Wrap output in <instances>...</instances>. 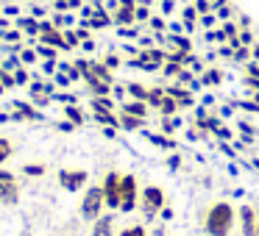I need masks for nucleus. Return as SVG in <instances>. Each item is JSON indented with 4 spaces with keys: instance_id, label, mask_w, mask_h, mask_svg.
<instances>
[{
    "instance_id": "obj_1",
    "label": "nucleus",
    "mask_w": 259,
    "mask_h": 236,
    "mask_svg": "<svg viewBox=\"0 0 259 236\" xmlns=\"http://www.w3.org/2000/svg\"><path fill=\"white\" fill-rule=\"evenodd\" d=\"M231 228H234V206L226 200L212 203L203 214V230L209 236H229Z\"/></svg>"
},
{
    "instance_id": "obj_2",
    "label": "nucleus",
    "mask_w": 259,
    "mask_h": 236,
    "mask_svg": "<svg viewBox=\"0 0 259 236\" xmlns=\"http://www.w3.org/2000/svg\"><path fill=\"white\" fill-rule=\"evenodd\" d=\"M106 208V197H103V186H87L84 197H81V217L95 222Z\"/></svg>"
},
{
    "instance_id": "obj_3",
    "label": "nucleus",
    "mask_w": 259,
    "mask_h": 236,
    "mask_svg": "<svg viewBox=\"0 0 259 236\" xmlns=\"http://www.w3.org/2000/svg\"><path fill=\"white\" fill-rule=\"evenodd\" d=\"M140 206V184L137 175H120V211H134Z\"/></svg>"
},
{
    "instance_id": "obj_4",
    "label": "nucleus",
    "mask_w": 259,
    "mask_h": 236,
    "mask_svg": "<svg viewBox=\"0 0 259 236\" xmlns=\"http://www.w3.org/2000/svg\"><path fill=\"white\" fill-rule=\"evenodd\" d=\"M140 208H142V214H145L148 219L156 217V214L164 208V192L159 189V186H145V189L140 192Z\"/></svg>"
},
{
    "instance_id": "obj_5",
    "label": "nucleus",
    "mask_w": 259,
    "mask_h": 236,
    "mask_svg": "<svg viewBox=\"0 0 259 236\" xmlns=\"http://www.w3.org/2000/svg\"><path fill=\"white\" fill-rule=\"evenodd\" d=\"M20 200V184L14 178V172L0 169V203L3 206H17Z\"/></svg>"
},
{
    "instance_id": "obj_6",
    "label": "nucleus",
    "mask_w": 259,
    "mask_h": 236,
    "mask_svg": "<svg viewBox=\"0 0 259 236\" xmlns=\"http://www.w3.org/2000/svg\"><path fill=\"white\" fill-rule=\"evenodd\" d=\"M103 197H106V208H120V172H106L101 181Z\"/></svg>"
},
{
    "instance_id": "obj_7",
    "label": "nucleus",
    "mask_w": 259,
    "mask_h": 236,
    "mask_svg": "<svg viewBox=\"0 0 259 236\" xmlns=\"http://www.w3.org/2000/svg\"><path fill=\"white\" fill-rule=\"evenodd\" d=\"M87 181H90V175H87L84 169H62V172H59V184H62L67 192L84 189Z\"/></svg>"
},
{
    "instance_id": "obj_8",
    "label": "nucleus",
    "mask_w": 259,
    "mask_h": 236,
    "mask_svg": "<svg viewBox=\"0 0 259 236\" xmlns=\"http://www.w3.org/2000/svg\"><path fill=\"white\" fill-rule=\"evenodd\" d=\"M256 219L259 214L251 206H240V230L242 236H256Z\"/></svg>"
},
{
    "instance_id": "obj_9",
    "label": "nucleus",
    "mask_w": 259,
    "mask_h": 236,
    "mask_svg": "<svg viewBox=\"0 0 259 236\" xmlns=\"http://www.w3.org/2000/svg\"><path fill=\"white\" fill-rule=\"evenodd\" d=\"M114 23H117V25L137 23V3H134V0H120L117 12H114Z\"/></svg>"
},
{
    "instance_id": "obj_10",
    "label": "nucleus",
    "mask_w": 259,
    "mask_h": 236,
    "mask_svg": "<svg viewBox=\"0 0 259 236\" xmlns=\"http://www.w3.org/2000/svg\"><path fill=\"white\" fill-rule=\"evenodd\" d=\"M39 42H42V45H51V47L70 50V47H67V39H64V31H59L56 25H53V28H48V31H42V34H39Z\"/></svg>"
},
{
    "instance_id": "obj_11",
    "label": "nucleus",
    "mask_w": 259,
    "mask_h": 236,
    "mask_svg": "<svg viewBox=\"0 0 259 236\" xmlns=\"http://www.w3.org/2000/svg\"><path fill=\"white\" fill-rule=\"evenodd\" d=\"M92 236H114V219L101 214V217L92 222Z\"/></svg>"
},
{
    "instance_id": "obj_12",
    "label": "nucleus",
    "mask_w": 259,
    "mask_h": 236,
    "mask_svg": "<svg viewBox=\"0 0 259 236\" xmlns=\"http://www.w3.org/2000/svg\"><path fill=\"white\" fill-rule=\"evenodd\" d=\"M167 95H170V97H176V100H179V106H181V108L192 106V92L181 89V86H167Z\"/></svg>"
},
{
    "instance_id": "obj_13",
    "label": "nucleus",
    "mask_w": 259,
    "mask_h": 236,
    "mask_svg": "<svg viewBox=\"0 0 259 236\" xmlns=\"http://www.w3.org/2000/svg\"><path fill=\"white\" fill-rule=\"evenodd\" d=\"M123 111L125 114H134V117H145L148 120V103H142V100H125L123 103Z\"/></svg>"
},
{
    "instance_id": "obj_14",
    "label": "nucleus",
    "mask_w": 259,
    "mask_h": 236,
    "mask_svg": "<svg viewBox=\"0 0 259 236\" xmlns=\"http://www.w3.org/2000/svg\"><path fill=\"white\" fill-rule=\"evenodd\" d=\"M142 125H145V117H134V114L120 111V128H125V131H137V128H142Z\"/></svg>"
},
{
    "instance_id": "obj_15",
    "label": "nucleus",
    "mask_w": 259,
    "mask_h": 236,
    "mask_svg": "<svg viewBox=\"0 0 259 236\" xmlns=\"http://www.w3.org/2000/svg\"><path fill=\"white\" fill-rule=\"evenodd\" d=\"M95 120L101 125H112V128H120V120L112 114V108H95Z\"/></svg>"
},
{
    "instance_id": "obj_16",
    "label": "nucleus",
    "mask_w": 259,
    "mask_h": 236,
    "mask_svg": "<svg viewBox=\"0 0 259 236\" xmlns=\"http://www.w3.org/2000/svg\"><path fill=\"white\" fill-rule=\"evenodd\" d=\"M64 117H67L73 125H84V120H87L84 111H81L78 106H73V103H67V106H64Z\"/></svg>"
},
{
    "instance_id": "obj_17",
    "label": "nucleus",
    "mask_w": 259,
    "mask_h": 236,
    "mask_svg": "<svg viewBox=\"0 0 259 236\" xmlns=\"http://www.w3.org/2000/svg\"><path fill=\"white\" fill-rule=\"evenodd\" d=\"M164 95H167V89H162V86H151V89H148V106L159 108L162 100H164Z\"/></svg>"
},
{
    "instance_id": "obj_18",
    "label": "nucleus",
    "mask_w": 259,
    "mask_h": 236,
    "mask_svg": "<svg viewBox=\"0 0 259 236\" xmlns=\"http://www.w3.org/2000/svg\"><path fill=\"white\" fill-rule=\"evenodd\" d=\"M179 100L176 97H170V95H164V100H162V106H159V111H162V117H170V114H176L179 111Z\"/></svg>"
},
{
    "instance_id": "obj_19",
    "label": "nucleus",
    "mask_w": 259,
    "mask_h": 236,
    "mask_svg": "<svg viewBox=\"0 0 259 236\" xmlns=\"http://www.w3.org/2000/svg\"><path fill=\"white\" fill-rule=\"evenodd\" d=\"M14 111H20V114H23V120H39V117H42V114L36 111V108L25 106V103H14Z\"/></svg>"
},
{
    "instance_id": "obj_20",
    "label": "nucleus",
    "mask_w": 259,
    "mask_h": 236,
    "mask_svg": "<svg viewBox=\"0 0 259 236\" xmlns=\"http://www.w3.org/2000/svg\"><path fill=\"white\" fill-rule=\"evenodd\" d=\"M14 153V145H12V139H6V136H0V164L3 161H9V156Z\"/></svg>"
},
{
    "instance_id": "obj_21",
    "label": "nucleus",
    "mask_w": 259,
    "mask_h": 236,
    "mask_svg": "<svg viewBox=\"0 0 259 236\" xmlns=\"http://www.w3.org/2000/svg\"><path fill=\"white\" fill-rule=\"evenodd\" d=\"M125 89L131 92V97H134V100H142V103H148V89H145V86H140V84H128Z\"/></svg>"
},
{
    "instance_id": "obj_22",
    "label": "nucleus",
    "mask_w": 259,
    "mask_h": 236,
    "mask_svg": "<svg viewBox=\"0 0 259 236\" xmlns=\"http://www.w3.org/2000/svg\"><path fill=\"white\" fill-rule=\"evenodd\" d=\"M201 81L206 86H212V84H220V81H223V75H220V70H206V73L201 75Z\"/></svg>"
},
{
    "instance_id": "obj_23",
    "label": "nucleus",
    "mask_w": 259,
    "mask_h": 236,
    "mask_svg": "<svg viewBox=\"0 0 259 236\" xmlns=\"http://www.w3.org/2000/svg\"><path fill=\"white\" fill-rule=\"evenodd\" d=\"M162 70H164V75H170V78H179L184 67H181L179 62H164V64H162Z\"/></svg>"
},
{
    "instance_id": "obj_24",
    "label": "nucleus",
    "mask_w": 259,
    "mask_h": 236,
    "mask_svg": "<svg viewBox=\"0 0 259 236\" xmlns=\"http://www.w3.org/2000/svg\"><path fill=\"white\" fill-rule=\"evenodd\" d=\"M117 236H148V230L142 228V225H128V228H123Z\"/></svg>"
},
{
    "instance_id": "obj_25",
    "label": "nucleus",
    "mask_w": 259,
    "mask_h": 236,
    "mask_svg": "<svg viewBox=\"0 0 259 236\" xmlns=\"http://www.w3.org/2000/svg\"><path fill=\"white\" fill-rule=\"evenodd\" d=\"M95 108H112L114 111V103H112V97H92V111H95Z\"/></svg>"
},
{
    "instance_id": "obj_26",
    "label": "nucleus",
    "mask_w": 259,
    "mask_h": 236,
    "mask_svg": "<svg viewBox=\"0 0 259 236\" xmlns=\"http://www.w3.org/2000/svg\"><path fill=\"white\" fill-rule=\"evenodd\" d=\"M170 45H176L181 53H190V50H192V45H190L187 39H181V36H170Z\"/></svg>"
},
{
    "instance_id": "obj_27",
    "label": "nucleus",
    "mask_w": 259,
    "mask_h": 236,
    "mask_svg": "<svg viewBox=\"0 0 259 236\" xmlns=\"http://www.w3.org/2000/svg\"><path fill=\"white\" fill-rule=\"evenodd\" d=\"M195 12H201V14H209V12H214L212 0H195Z\"/></svg>"
},
{
    "instance_id": "obj_28",
    "label": "nucleus",
    "mask_w": 259,
    "mask_h": 236,
    "mask_svg": "<svg viewBox=\"0 0 259 236\" xmlns=\"http://www.w3.org/2000/svg\"><path fill=\"white\" fill-rule=\"evenodd\" d=\"M184 23H187V28H192V25L198 23V12H195V9H184Z\"/></svg>"
},
{
    "instance_id": "obj_29",
    "label": "nucleus",
    "mask_w": 259,
    "mask_h": 236,
    "mask_svg": "<svg viewBox=\"0 0 259 236\" xmlns=\"http://www.w3.org/2000/svg\"><path fill=\"white\" fill-rule=\"evenodd\" d=\"M251 56V50H248L245 45H240V47H234V62H245V58Z\"/></svg>"
},
{
    "instance_id": "obj_30",
    "label": "nucleus",
    "mask_w": 259,
    "mask_h": 236,
    "mask_svg": "<svg viewBox=\"0 0 259 236\" xmlns=\"http://www.w3.org/2000/svg\"><path fill=\"white\" fill-rule=\"evenodd\" d=\"M151 142H153V145H162V147H176L173 145V139H167V136H151Z\"/></svg>"
},
{
    "instance_id": "obj_31",
    "label": "nucleus",
    "mask_w": 259,
    "mask_h": 236,
    "mask_svg": "<svg viewBox=\"0 0 259 236\" xmlns=\"http://www.w3.org/2000/svg\"><path fill=\"white\" fill-rule=\"evenodd\" d=\"M23 172H25V175H42V172H45V167H42V164H28Z\"/></svg>"
},
{
    "instance_id": "obj_32",
    "label": "nucleus",
    "mask_w": 259,
    "mask_h": 236,
    "mask_svg": "<svg viewBox=\"0 0 259 236\" xmlns=\"http://www.w3.org/2000/svg\"><path fill=\"white\" fill-rule=\"evenodd\" d=\"M64 39H67V47H75V45H78V34H73V31H64Z\"/></svg>"
},
{
    "instance_id": "obj_33",
    "label": "nucleus",
    "mask_w": 259,
    "mask_h": 236,
    "mask_svg": "<svg viewBox=\"0 0 259 236\" xmlns=\"http://www.w3.org/2000/svg\"><path fill=\"white\" fill-rule=\"evenodd\" d=\"M14 81H17V84H28V73H25V70H14Z\"/></svg>"
},
{
    "instance_id": "obj_34",
    "label": "nucleus",
    "mask_w": 259,
    "mask_h": 236,
    "mask_svg": "<svg viewBox=\"0 0 259 236\" xmlns=\"http://www.w3.org/2000/svg\"><path fill=\"white\" fill-rule=\"evenodd\" d=\"M245 73L251 75V78H259V62H251V64L245 67Z\"/></svg>"
},
{
    "instance_id": "obj_35",
    "label": "nucleus",
    "mask_w": 259,
    "mask_h": 236,
    "mask_svg": "<svg viewBox=\"0 0 259 236\" xmlns=\"http://www.w3.org/2000/svg\"><path fill=\"white\" fill-rule=\"evenodd\" d=\"M223 31H226V36H229V39H234V36H237V25L234 23H226Z\"/></svg>"
},
{
    "instance_id": "obj_36",
    "label": "nucleus",
    "mask_w": 259,
    "mask_h": 236,
    "mask_svg": "<svg viewBox=\"0 0 259 236\" xmlns=\"http://www.w3.org/2000/svg\"><path fill=\"white\" fill-rule=\"evenodd\" d=\"M20 58H23L25 64H31V62H36V53L34 50H23V53H20Z\"/></svg>"
},
{
    "instance_id": "obj_37",
    "label": "nucleus",
    "mask_w": 259,
    "mask_h": 236,
    "mask_svg": "<svg viewBox=\"0 0 259 236\" xmlns=\"http://www.w3.org/2000/svg\"><path fill=\"white\" fill-rule=\"evenodd\" d=\"M103 64H106L109 70H114V67H120V58L117 56H106V58H103Z\"/></svg>"
},
{
    "instance_id": "obj_38",
    "label": "nucleus",
    "mask_w": 259,
    "mask_h": 236,
    "mask_svg": "<svg viewBox=\"0 0 259 236\" xmlns=\"http://www.w3.org/2000/svg\"><path fill=\"white\" fill-rule=\"evenodd\" d=\"M142 20H151V12H148V9H137V23H142Z\"/></svg>"
},
{
    "instance_id": "obj_39",
    "label": "nucleus",
    "mask_w": 259,
    "mask_h": 236,
    "mask_svg": "<svg viewBox=\"0 0 259 236\" xmlns=\"http://www.w3.org/2000/svg\"><path fill=\"white\" fill-rule=\"evenodd\" d=\"M251 42H253V36H251V31H242V34H240V45H251Z\"/></svg>"
},
{
    "instance_id": "obj_40",
    "label": "nucleus",
    "mask_w": 259,
    "mask_h": 236,
    "mask_svg": "<svg viewBox=\"0 0 259 236\" xmlns=\"http://www.w3.org/2000/svg\"><path fill=\"white\" fill-rule=\"evenodd\" d=\"M159 214H162V219H173V208H167V206H164Z\"/></svg>"
},
{
    "instance_id": "obj_41",
    "label": "nucleus",
    "mask_w": 259,
    "mask_h": 236,
    "mask_svg": "<svg viewBox=\"0 0 259 236\" xmlns=\"http://www.w3.org/2000/svg\"><path fill=\"white\" fill-rule=\"evenodd\" d=\"M151 25H153V28H156V31H162V28H164V23H162V20H159V17H153V20H151Z\"/></svg>"
},
{
    "instance_id": "obj_42",
    "label": "nucleus",
    "mask_w": 259,
    "mask_h": 236,
    "mask_svg": "<svg viewBox=\"0 0 259 236\" xmlns=\"http://www.w3.org/2000/svg\"><path fill=\"white\" fill-rule=\"evenodd\" d=\"M6 39H9V42H17V39H20V34H17V31H9Z\"/></svg>"
},
{
    "instance_id": "obj_43",
    "label": "nucleus",
    "mask_w": 259,
    "mask_h": 236,
    "mask_svg": "<svg viewBox=\"0 0 259 236\" xmlns=\"http://www.w3.org/2000/svg\"><path fill=\"white\" fill-rule=\"evenodd\" d=\"M70 128H73V123H70V120H67V123H59V131H70Z\"/></svg>"
},
{
    "instance_id": "obj_44",
    "label": "nucleus",
    "mask_w": 259,
    "mask_h": 236,
    "mask_svg": "<svg viewBox=\"0 0 259 236\" xmlns=\"http://www.w3.org/2000/svg\"><path fill=\"white\" fill-rule=\"evenodd\" d=\"M251 56H253V58H256V62H259V45H253V47H251Z\"/></svg>"
},
{
    "instance_id": "obj_45",
    "label": "nucleus",
    "mask_w": 259,
    "mask_h": 236,
    "mask_svg": "<svg viewBox=\"0 0 259 236\" xmlns=\"http://www.w3.org/2000/svg\"><path fill=\"white\" fill-rule=\"evenodd\" d=\"M256 236H259V219H256Z\"/></svg>"
},
{
    "instance_id": "obj_46",
    "label": "nucleus",
    "mask_w": 259,
    "mask_h": 236,
    "mask_svg": "<svg viewBox=\"0 0 259 236\" xmlns=\"http://www.w3.org/2000/svg\"><path fill=\"white\" fill-rule=\"evenodd\" d=\"M3 89H6V86H3V84H0V92H3Z\"/></svg>"
},
{
    "instance_id": "obj_47",
    "label": "nucleus",
    "mask_w": 259,
    "mask_h": 236,
    "mask_svg": "<svg viewBox=\"0 0 259 236\" xmlns=\"http://www.w3.org/2000/svg\"><path fill=\"white\" fill-rule=\"evenodd\" d=\"M0 75H3V67H0Z\"/></svg>"
}]
</instances>
